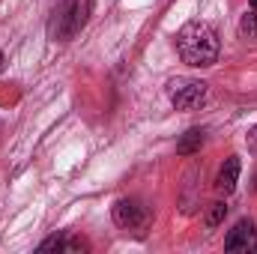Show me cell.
Segmentation results:
<instances>
[{"label":"cell","mask_w":257,"mask_h":254,"mask_svg":"<svg viewBox=\"0 0 257 254\" xmlns=\"http://www.w3.org/2000/svg\"><path fill=\"white\" fill-rule=\"evenodd\" d=\"M177 51H180V60L192 69H209L218 60V33L212 30V24L206 21H189L180 27L177 33Z\"/></svg>","instance_id":"1"},{"label":"cell","mask_w":257,"mask_h":254,"mask_svg":"<svg viewBox=\"0 0 257 254\" xmlns=\"http://www.w3.org/2000/svg\"><path fill=\"white\" fill-rule=\"evenodd\" d=\"M90 12H93V0H63L48 21V39L51 42H72L87 27Z\"/></svg>","instance_id":"2"},{"label":"cell","mask_w":257,"mask_h":254,"mask_svg":"<svg viewBox=\"0 0 257 254\" xmlns=\"http://www.w3.org/2000/svg\"><path fill=\"white\" fill-rule=\"evenodd\" d=\"M168 99L177 111H197L206 102V84L197 78H171L168 81Z\"/></svg>","instance_id":"3"},{"label":"cell","mask_w":257,"mask_h":254,"mask_svg":"<svg viewBox=\"0 0 257 254\" xmlns=\"http://www.w3.org/2000/svg\"><path fill=\"white\" fill-rule=\"evenodd\" d=\"M114 215V224L123 227V230H135V233H144V227L150 224V206L138 197H120L111 209Z\"/></svg>","instance_id":"4"},{"label":"cell","mask_w":257,"mask_h":254,"mask_svg":"<svg viewBox=\"0 0 257 254\" xmlns=\"http://www.w3.org/2000/svg\"><path fill=\"white\" fill-rule=\"evenodd\" d=\"M224 248L227 251H254L257 248V230H254V221L251 218H242V221H236L233 224V230L224 236Z\"/></svg>","instance_id":"5"},{"label":"cell","mask_w":257,"mask_h":254,"mask_svg":"<svg viewBox=\"0 0 257 254\" xmlns=\"http://www.w3.org/2000/svg\"><path fill=\"white\" fill-rule=\"evenodd\" d=\"M239 171H242L239 156L224 159V165H221V171H218V177H215V191H218V194H230V191L236 189V183H239Z\"/></svg>","instance_id":"6"},{"label":"cell","mask_w":257,"mask_h":254,"mask_svg":"<svg viewBox=\"0 0 257 254\" xmlns=\"http://www.w3.org/2000/svg\"><path fill=\"white\" fill-rule=\"evenodd\" d=\"M87 248H90L87 239H81V236H69V233H54V236H48V239L39 245V251H66V254L87 251Z\"/></svg>","instance_id":"7"},{"label":"cell","mask_w":257,"mask_h":254,"mask_svg":"<svg viewBox=\"0 0 257 254\" xmlns=\"http://www.w3.org/2000/svg\"><path fill=\"white\" fill-rule=\"evenodd\" d=\"M203 135H206L203 129H189V132L180 138V144H177V153H180V156H194V153L203 147Z\"/></svg>","instance_id":"8"},{"label":"cell","mask_w":257,"mask_h":254,"mask_svg":"<svg viewBox=\"0 0 257 254\" xmlns=\"http://www.w3.org/2000/svg\"><path fill=\"white\" fill-rule=\"evenodd\" d=\"M224 215H227V206L218 200V203H209V209H206V215H203V224L209 227V230H215L221 221H224Z\"/></svg>","instance_id":"9"},{"label":"cell","mask_w":257,"mask_h":254,"mask_svg":"<svg viewBox=\"0 0 257 254\" xmlns=\"http://www.w3.org/2000/svg\"><path fill=\"white\" fill-rule=\"evenodd\" d=\"M239 36L242 39H257V12H245L239 21Z\"/></svg>","instance_id":"10"},{"label":"cell","mask_w":257,"mask_h":254,"mask_svg":"<svg viewBox=\"0 0 257 254\" xmlns=\"http://www.w3.org/2000/svg\"><path fill=\"white\" fill-rule=\"evenodd\" d=\"M245 147H248L251 156H257V126L248 129V135H245Z\"/></svg>","instance_id":"11"},{"label":"cell","mask_w":257,"mask_h":254,"mask_svg":"<svg viewBox=\"0 0 257 254\" xmlns=\"http://www.w3.org/2000/svg\"><path fill=\"white\" fill-rule=\"evenodd\" d=\"M3 60H6V57H3V51H0V72H3Z\"/></svg>","instance_id":"12"},{"label":"cell","mask_w":257,"mask_h":254,"mask_svg":"<svg viewBox=\"0 0 257 254\" xmlns=\"http://www.w3.org/2000/svg\"><path fill=\"white\" fill-rule=\"evenodd\" d=\"M251 9H254V12H257V0H251Z\"/></svg>","instance_id":"13"},{"label":"cell","mask_w":257,"mask_h":254,"mask_svg":"<svg viewBox=\"0 0 257 254\" xmlns=\"http://www.w3.org/2000/svg\"><path fill=\"white\" fill-rule=\"evenodd\" d=\"M254 189H257V174H254Z\"/></svg>","instance_id":"14"}]
</instances>
